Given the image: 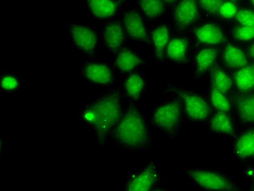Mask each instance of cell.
<instances>
[{
    "instance_id": "2",
    "label": "cell",
    "mask_w": 254,
    "mask_h": 191,
    "mask_svg": "<svg viewBox=\"0 0 254 191\" xmlns=\"http://www.w3.org/2000/svg\"><path fill=\"white\" fill-rule=\"evenodd\" d=\"M148 119L138 106L129 103L110 135V141L124 151L142 152L153 148Z\"/></svg>"
},
{
    "instance_id": "11",
    "label": "cell",
    "mask_w": 254,
    "mask_h": 191,
    "mask_svg": "<svg viewBox=\"0 0 254 191\" xmlns=\"http://www.w3.org/2000/svg\"><path fill=\"white\" fill-rule=\"evenodd\" d=\"M126 36L122 20L113 19L103 26L101 33V40L107 52L115 54L122 49L125 43Z\"/></svg>"
},
{
    "instance_id": "20",
    "label": "cell",
    "mask_w": 254,
    "mask_h": 191,
    "mask_svg": "<svg viewBox=\"0 0 254 191\" xmlns=\"http://www.w3.org/2000/svg\"><path fill=\"white\" fill-rule=\"evenodd\" d=\"M207 122L208 130L214 136L234 138L237 134L231 113L213 111Z\"/></svg>"
},
{
    "instance_id": "16",
    "label": "cell",
    "mask_w": 254,
    "mask_h": 191,
    "mask_svg": "<svg viewBox=\"0 0 254 191\" xmlns=\"http://www.w3.org/2000/svg\"><path fill=\"white\" fill-rule=\"evenodd\" d=\"M193 36L195 41L204 47H219L227 40L223 29L213 22L199 24L194 29Z\"/></svg>"
},
{
    "instance_id": "30",
    "label": "cell",
    "mask_w": 254,
    "mask_h": 191,
    "mask_svg": "<svg viewBox=\"0 0 254 191\" xmlns=\"http://www.w3.org/2000/svg\"><path fill=\"white\" fill-rule=\"evenodd\" d=\"M223 1L224 0H198L203 10L210 15L218 13L219 8Z\"/></svg>"
},
{
    "instance_id": "9",
    "label": "cell",
    "mask_w": 254,
    "mask_h": 191,
    "mask_svg": "<svg viewBox=\"0 0 254 191\" xmlns=\"http://www.w3.org/2000/svg\"><path fill=\"white\" fill-rule=\"evenodd\" d=\"M122 22L126 36L129 39L150 45V36L142 14L136 9L126 10L123 14Z\"/></svg>"
},
{
    "instance_id": "4",
    "label": "cell",
    "mask_w": 254,
    "mask_h": 191,
    "mask_svg": "<svg viewBox=\"0 0 254 191\" xmlns=\"http://www.w3.org/2000/svg\"><path fill=\"white\" fill-rule=\"evenodd\" d=\"M162 94L176 96L180 99L185 117L190 123H206L213 113V109L207 97L192 89L168 83L164 87Z\"/></svg>"
},
{
    "instance_id": "10",
    "label": "cell",
    "mask_w": 254,
    "mask_h": 191,
    "mask_svg": "<svg viewBox=\"0 0 254 191\" xmlns=\"http://www.w3.org/2000/svg\"><path fill=\"white\" fill-rule=\"evenodd\" d=\"M229 97L231 113L236 121L245 125H254V91L245 94H230Z\"/></svg>"
},
{
    "instance_id": "37",
    "label": "cell",
    "mask_w": 254,
    "mask_h": 191,
    "mask_svg": "<svg viewBox=\"0 0 254 191\" xmlns=\"http://www.w3.org/2000/svg\"><path fill=\"white\" fill-rule=\"evenodd\" d=\"M234 1H238V0H234Z\"/></svg>"
},
{
    "instance_id": "7",
    "label": "cell",
    "mask_w": 254,
    "mask_h": 191,
    "mask_svg": "<svg viewBox=\"0 0 254 191\" xmlns=\"http://www.w3.org/2000/svg\"><path fill=\"white\" fill-rule=\"evenodd\" d=\"M162 181L159 165L149 161L137 170L129 172L124 185L128 191H152L159 188Z\"/></svg>"
},
{
    "instance_id": "14",
    "label": "cell",
    "mask_w": 254,
    "mask_h": 191,
    "mask_svg": "<svg viewBox=\"0 0 254 191\" xmlns=\"http://www.w3.org/2000/svg\"><path fill=\"white\" fill-rule=\"evenodd\" d=\"M126 0H85L90 16L97 20L115 19L126 4Z\"/></svg>"
},
{
    "instance_id": "19",
    "label": "cell",
    "mask_w": 254,
    "mask_h": 191,
    "mask_svg": "<svg viewBox=\"0 0 254 191\" xmlns=\"http://www.w3.org/2000/svg\"><path fill=\"white\" fill-rule=\"evenodd\" d=\"M190 42L185 36L171 38L165 51L164 60L175 65L182 66L189 62Z\"/></svg>"
},
{
    "instance_id": "24",
    "label": "cell",
    "mask_w": 254,
    "mask_h": 191,
    "mask_svg": "<svg viewBox=\"0 0 254 191\" xmlns=\"http://www.w3.org/2000/svg\"><path fill=\"white\" fill-rule=\"evenodd\" d=\"M234 86L238 93L242 94H250L254 91V71L252 66H245L240 68L233 77Z\"/></svg>"
},
{
    "instance_id": "3",
    "label": "cell",
    "mask_w": 254,
    "mask_h": 191,
    "mask_svg": "<svg viewBox=\"0 0 254 191\" xmlns=\"http://www.w3.org/2000/svg\"><path fill=\"white\" fill-rule=\"evenodd\" d=\"M185 117L181 101L176 96L170 95L150 110L148 121L154 129L168 139L175 141L181 132Z\"/></svg>"
},
{
    "instance_id": "27",
    "label": "cell",
    "mask_w": 254,
    "mask_h": 191,
    "mask_svg": "<svg viewBox=\"0 0 254 191\" xmlns=\"http://www.w3.org/2000/svg\"><path fill=\"white\" fill-rule=\"evenodd\" d=\"M1 91L5 94H13L20 90L21 81L16 75L10 72L1 73L0 79Z\"/></svg>"
},
{
    "instance_id": "32",
    "label": "cell",
    "mask_w": 254,
    "mask_h": 191,
    "mask_svg": "<svg viewBox=\"0 0 254 191\" xmlns=\"http://www.w3.org/2000/svg\"><path fill=\"white\" fill-rule=\"evenodd\" d=\"M245 175H246L247 178L249 180L253 182H254V168H248L245 172Z\"/></svg>"
},
{
    "instance_id": "8",
    "label": "cell",
    "mask_w": 254,
    "mask_h": 191,
    "mask_svg": "<svg viewBox=\"0 0 254 191\" xmlns=\"http://www.w3.org/2000/svg\"><path fill=\"white\" fill-rule=\"evenodd\" d=\"M115 69L106 61L90 59L80 67V75L85 82L97 87H112L115 86Z\"/></svg>"
},
{
    "instance_id": "31",
    "label": "cell",
    "mask_w": 254,
    "mask_h": 191,
    "mask_svg": "<svg viewBox=\"0 0 254 191\" xmlns=\"http://www.w3.org/2000/svg\"><path fill=\"white\" fill-rule=\"evenodd\" d=\"M238 10L237 7L232 1H224L219 8L218 13L225 18L231 19L236 17Z\"/></svg>"
},
{
    "instance_id": "18",
    "label": "cell",
    "mask_w": 254,
    "mask_h": 191,
    "mask_svg": "<svg viewBox=\"0 0 254 191\" xmlns=\"http://www.w3.org/2000/svg\"><path fill=\"white\" fill-rule=\"evenodd\" d=\"M220 50L218 47H204L196 51L193 57V77L195 80L204 78L215 64Z\"/></svg>"
},
{
    "instance_id": "13",
    "label": "cell",
    "mask_w": 254,
    "mask_h": 191,
    "mask_svg": "<svg viewBox=\"0 0 254 191\" xmlns=\"http://www.w3.org/2000/svg\"><path fill=\"white\" fill-rule=\"evenodd\" d=\"M145 64V59L136 51L123 47L115 54L113 66L119 74L127 75L139 71Z\"/></svg>"
},
{
    "instance_id": "36",
    "label": "cell",
    "mask_w": 254,
    "mask_h": 191,
    "mask_svg": "<svg viewBox=\"0 0 254 191\" xmlns=\"http://www.w3.org/2000/svg\"><path fill=\"white\" fill-rule=\"evenodd\" d=\"M252 68H253V70H254V66H252Z\"/></svg>"
},
{
    "instance_id": "12",
    "label": "cell",
    "mask_w": 254,
    "mask_h": 191,
    "mask_svg": "<svg viewBox=\"0 0 254 191\" xmlns=\"http://www.w3.org/2000/svg\"><path fill=\"white\" fill-rule=\"evenodd\" d=\"M122 86L128 102L139 104L148 90V78L141 72H134L126 75Z\"/></svg>"
},
{
    "instance_id": "34",
    "label": "cell",
    "mask_w": 254,
    "mask_h": 191,
    "mask_svg": "<svg viewBox=\"0 0 254 191\" xmlns=\"http://www.w3.org/2000/svg\"><path fill=\"white\" fill-rule=\"evenodd\" d=\"M162 1L165 3V4L173 5L178 2L179 0H162Z\"/></svg>"
},
{
    "instance_id": "28",
    "label": "cell",
    "mask_w": 254,
    "mask_h": 191,
    "mask_svg": "<svg viewBox=\"0 0 254 191\" xmlns=\"http://www.w3.org/2000/svg\"><path fill=\"white\" fill-rule=\"evenodd\" d=\"M232 34L235 39L238 41H251L254 39V27L241 24L233 29Z\"/></svg>"
},
{
    "instance_id": "21",
    "label": "cell",
    "mask_w": 254,
    "mask_h": 191,
    "mask_svg": "<svg viewBox=\"0 0 254 191\" xmlns=\"http://www.w3.org/2000/svg\"><path fill=\"white\" fill-rule=\"evenodd\" d=\"M171 30L167 24H160L149 31L150 44L152 46L154 59L159 62L164 60L165 51L171 39Z\"/></svg>"
},
{
    "instance_id": "26",
    "label": "cell",
    "mask_w": 254,
    "mask_h": 191,
    "mask_svg": "<svg viewBox=\"0 0 254 191\" xmlns=\"http://www.w3.org/2000/svg\"><path fill=\"white\" fill-rule=\"evenodd\" d=\"M136 1L142 15L150 20L160 18L165 11V3L162 0H136Z\"/></svg>"
},
{
    "instance_id": "6",
    "label": "cell",
    "mask_w": 254,
    "mask_h": 191,
    "mask_svg": "<svg viewBox=\"0 0 254 191\" xmlns=\"http://www.w3.org/2000/svg\"><path fill=\"white\" fill-rule=\"evenodd\" d=\"M66 31L71 45L78 52L88 58L96 55L99 36L94 27L80 21H71L66 24Z\"/></svg>"
},
{
    "instance_id": "23",
    "label": "cell",
    "mask_w": 254,
    "mask_h": 191,
    "mask_svg": "<svg viewBox=\"0 0 254 191\" xmlns=\"http://www.w3.org/2000/svg\"><path fill=\"white\" fill-rule=\"evenodd\" d=\"M210 84L227 96L231 94L234 81L229 73L218 64H215L209 73Z\"/></svg>"
},
{
    "instance_id": "25",
    "label": "cell",
    "mask_w": 254,
    "mask_h": 191,
    "mask_svg": "<svg viewBox=\"0 0 254 191\" xmlns=\"http://www.w3.org/2000/svg\"><path fill=\"white\" fill-rule=\"evenodd\" d=\"M206 96L213 111L231 113V103L229 96L210 84Z\"/></svg>"
},
{
    "instance_id": "17",
    "label": "cell",
    "mask_w": 254,
    "mask_h": 191,
    "mask_svg": "<svg viewBox=\"0 0 254 191\" xmlns=\"http://www.w3.org/2000/svg\"><path fill=\"white\" fill-rule=\"evenodd\" d=\"M231 152L235 159L242 163L254 159V127L248 128L234 137Z\"/></svg>"
},
{
    "instance_id": "5",
    "label": "cell",
    "mask_w": 254,
    "mask_h": 191,
    "mask_svg": "<svg viewBox=\"0 0 254 191\" xmlns=\"http://www.w3.org/2000/svg\"><path fill=\"white\" fill-rule=\"evenodd\" d=\"M183 174L196 188L203 191L243 190L225 172L207 166H190Z\"/></svg>"
},
{
    "instance_id": "1",
    "label": "cell",
    "mask_w": 254,
    "mask_h": 191,
    "mask_svg": "<svg viewBox=\"0 0 254 191\" xmlns=\"http://www.w3.org/2000/svg\"><path fill=\"white\" fill-rule=\"evenodd\" d=\"M122 84L110 87L104 94L86 103L79 111L80 120L94 133L95 144L104 147L124 112Z\"/></svg>"
},
{
    "instance_id": "35",
    "label": "cell",
    "mask_w": 254,
    "mask_h": 191,
    "mask_svg": "<svg viewBox=\"0 0 254 191\" xmlns=\"http://www.w3.org/2000/svg\"><path fill=\"white\" fill-rule=\"evenodd\" d=\"M252 3H253V5L254 6V0H251Z\"/></svg>"
},
{
    "instance_id": "15",
    "label": "cell",
    "mask_w": 254,
    "mask_h": 191,
    "mask_svg": "<svg viewBox=\"0 0 254 191\" xmlns=\"http://www.w3.org/2000/svg\"><path fill=\"white\" fill-rule=\"evenodd\" d=\"M199 16L198 0H180L173 12L175 26L180 31H186L192 27Z\"/></svg>"
},
{
    "instance_id": "29",
    "label": "cell",
    "mask_w": 254,
    "mask_h": 191,
    "mask_svg": "<svg viewBox=\"0 0 254 191\" xmlns=\"http://www.w3.org/2000/svg\"><path fill=\"white\" fill-rule=\"evenodd\" d=\"M235 18L242 25L254 27V12L250 9L238 10Z\"/></svg>"
},
{
    "instance_id": "22",
    "label": "cell",
    "mask_w": 254,
    "mask_h": 191,
    "mask_svg": "<svg viewBox=\"0 0 254 191\" xmlns=\"http://www.w3.org/2000/svg\"><path fill=\"white\" fill-rule=\"evenodd\" d=\"M222 61L229 69L238 70L248 66V60L242 49L232 43H228L222 54Z\"/></svg>"
},
{
    "instance_id": "33",
    "label": "cell",
    "mask_w": 254,
    "mask_h": 191,
    "mask_svg": "<svg viewBox=\"0 0 254 191\" xmlns=\"http://www.w3.org/2000/svg\"><path fill=\"white\" fill-rule=\"evenodd\" d=\"M248 54L249 56H250V57L254 60V44H253V45L249 48Z\"/></svg>"
}]
</instances>
